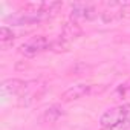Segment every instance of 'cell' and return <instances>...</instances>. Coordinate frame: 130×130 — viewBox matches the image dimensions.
<instances>
[{
    "mask_svg": "<svg viewBox=\"0 0 130 130\" xmlns=\"http://www.w3.org/2000/svg\"><path fill=\"white\" fill-rule=\"evenodd\" d=\"M130 121V104H121L106 110L100 118V125L107 130H118Z\"/></svg>",
    "mask_w": 130,
    "mask_h": 130,
    "instance_id": "obj_1",
    "label": "cell"
},
{
    "mask_svg": "<svg viewBox=\"0 0 130 130\" xmlns=\"http://www.w3.org/2000/svg\"><path fill=\"white\" fill-rule=\"evenodd\" d=\"M49 40L44 35H35L31 37L29 40H26L22 46H20V54H23L25 57H34L41 51H46L49 47Z\"/></svg>",
    "mask_w": 130,
    "mask_h": 130,
    "instance_id": "obj_2",
    "label": "cell"
},
{
    "mask_svg": "<svg viewBox=\"0 0 130 130\" xmlns=\"http://www.w3.org/2000/svg\"><path fill=\"white\" fill-rule=\"evenodd\" d=\"M95 15H96V9L89 3H74L71 8V20L77 23L80 20H92Z\"/></svg>",
    "mask_w": 130,
    "mask_h": 130,
    "instance_id": "obj_3",
    "label": "cell"
},
{
    "mask_svg": "<svg viewBox=\"0 0 130 130\" xmlns=\"http://www.w3.org/2000/svg\"><path fill=\"white\" fill-rule=\"evenodd\" d=\"M92 87H93V86H90V84H84V83L75 84V86L69 87L68 90H64V92L61 93V101H64V103L77 101V100H80V98L89 95L90 90H92Z\"/></svg>",
    "mask_w": 130,
    "mask_h": 130,
    "instance_id": "obj_4",
    "label": "cell"
},
{
    "mask_svg": "<svg viewBox=\"0 0 130 130\" xmlns=\"http://www.w3.org/2000/svg\"><path fill=\"white\" fill-rule=\"evenodd\" d=\"M3 93H8V95H17L20 92H23L26 89V83L23 80H19V78H9V80H5L0 86Z\"/></svg>",
    "mask_w": 130,
    "mask_h": 130,
    "instance_id": "obj_5",
    "label": "cell"
},
{
    "mask_svg": "<svg viewBox=\"0 0 130 130\" xmlns=\"http://www.w3.org/2000/svg\"><path fill=\"white\" fill-rule=\"evenodd\" d=\"M83 34V29L81 26L77 23V22H66L63 25V29H61V37L66 40V41H72V40H77L80 35Z\"/></svg>",
    "mask_w": 130,
    "mask_h": 130,
    "instance_id": "obj_6",
    "label": "cell"
},
{
    "mask_svg": "<svg viewBox=\"0 0 130 130\" xmlns=\"http://www.w3.org/2000/svg\"><path fill=\"white\" fill-rule=\"evenodd\" d=\"M64 115V110L61 109V106L54 104L51 107H47L43 113V121L44 122H57L61 116Z\"/></svg>",
    "mask_w": 130,
    "mask_h": 130,
    "instance_id": "obj_7",
    "label": "cell"
},
{
    "mask_svg": "<svg viewBox=\"0 0 130 130\" xmlns=\"http://www.w3.org/2000/svg\"><path fill=\"white\" fill-rule=\"evenodd\" d=\"M14 38H15V34L11 28H8V26L0 28V44L2 46H6L8 43H12Z\"/></svg>",
    "mask_w": 130,
    "mask_h": 130,
    "instance_id": "obj_8",
    "label": "cell"
},
{
    "mask_svg": "<svg viewBox=\"0 0 130 130\" xmlns=\"http://www.w3.org/2000/svg\"><path fill=\"white\" fill-rule=\"evenodd\" d=\"M47 49H51L52 52H66L69 49V41H66L63 37H60V38L51 41Z\"/></svg>",
    "mask_w": 130,
    "mask_h": 130,
    "instance_id": "obj_9",
    "label": "cell"
},
{
    "mask_svg": "<svg viewBox=\"0 0 130 130\" xmlns=\"http://www.w3.org/2000/svg\"><path fill=\"white\" fill-rule=\"evenodd\" d=\"M121 17L122 19H128L130 17V2H124L121 5Z\"/></svg>",
    "mask_w": 130,
    "mask_h": 130,
    "instance_id": "obj_10",
    "label": "cell"
}]
</instances>
